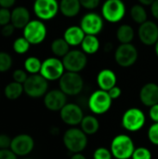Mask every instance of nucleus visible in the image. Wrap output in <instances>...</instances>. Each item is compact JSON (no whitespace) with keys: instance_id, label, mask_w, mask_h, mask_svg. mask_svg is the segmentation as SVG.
<instances>
[{"instance_id":"f257e3e1","label":"nucleus","mask_w":158,"mask_h":159,"mask_svg":"<svg viewBox=\"0 0 158 159\" xmlns=\"http://www.w3.org/2000/svg\"><path fill=\"white\" fill-rule=\"evenodd\" d=\"M62 142L69 152L82 153L88 145V135L81 129L71 127L64 132Z\"/></svg>"},{"instance_id":"f03ea898","label":"nucleus","mask_w":158,"mask_h":159,"mask_svg":"<svg viewBox=\"0 0 158 159\" xmlns=\"http://www.w3.org/2000/svg\"><path fill=\"white\" fill-rule=\"evenodd\" d=\"M110 150L115 159H129L135 150V144L129 135L118 134L113 138Z\"/></svg>"},{"instance_id":"7ed1b4c3","label":"nucleus","mask_w":158,"mask_h":159,"mask_svg":"<svg viewBox=\"0 0 158 159\" xmlns=\"http://www.w3.org/2000/svg\"><path fill=\"white\" fill-rule=\"evenodd\" d=\"M59 87L67 96H76L84 89V79L79 73L66 71L59 79Z\"/></svg>"},{"instance_id":"20e7f679","label":"nucleus","mask_w":158,"mask_h":159,"mask_svg":"<svg viewBox=\"0 0 158 159\" xmlns=\"http://www.w3.org/2000/svg\"><path fill=\"white\" fill-rule=\"evenodd\" d=\"M146 123V116L142 110L137 107H131L125 111L122 116V127L129 132L141 130Z\"/></svg>"},{"instance_id":"39448f33","label":"nucleus","mask_w":158,"mask_h":159,"mask_svg":"<svg viewBox=\"0 0 158 159\" xmlns=\"http://www.w3.org/2000/svg\"><path fill=\"white\" fill-rule=\"evenodd\" d=\"M101 12L104 20L116 23L124 19L127 13V7L122 0H106L102 4Z\"/></svg>"},{"instance_id":"423d86ee","label":"nucleus","mask_w":158,"mask_h":159,"mask_svg":"<svg viewBox=\"0 0 158 159\" xmlns=\"http://www.w3.org/2000/svg\"><path fill=\"white\" fill-rule=\"evenodd\" d=\"M24 93L31 98H41L48 91V81L40 74L31 75L23 84Z\"/></svg>"},{"instance_id":"0eeeda50","label":"nucleus","mask_w":158,"mask_h":159,"mask_svg":"<svg viewBox=\"0 0 158 159\" xmlns=\"http://www.w3.org/2000/svg\"><path fill=\"white\" fill-rule=\"evenodd\" d=\"M113 103V100L110 97L108 91L102 89H97L91 93L88 98V105L89 110L94 115H103L107 113Z\"/></svg>"},{"instance_id":"6e6552de","label":"nucleus","mask_w":158,"mask_h":159,"mask_svg":"<svg viewBox=\"0 0 158 159\" xmlns=\"http://www.w3.org/2000/svg\"><path fill=\"white\" fill-rule=\"evenodd\" d=\"M139 52L137 48L132 44H120L115 51V62L123 68H129L134 65L138 60Z\"/></svg>"},{"instance_id":"1a4fd4ad","label":"nucleus","mask_w":158,"mask_h":159,"mask_svg":"<svg viewBox=\"0 0 158 159\" xmlns=\"http://www.w3.org/2000/svg\"><path fill=\"white\" fill-rule=\"evenodd\" d=\"M65 72L62 60L58 57H49L42 61L39 74L47 81H56L59 80Z\"/></svg>"},{"instance_id":"9d476101","label":"nucleus","mask_w":158,"mask_h":159,"mask_svg":"<svg viewBox=\"0 0 158 159\" xmlns=\"http://www.w3.org/2000/svg\"><path fill=\"white\" fill-rule=\"evenodd\" d=\"M47 30L41 20H31L23 28V36L31 45H39L47 37Z\"/></svg>"},{"instance_id":"9b49d317","label":"nucleus","mask_w":158,"mask_h":159,"mask_svg":"<svg viewBox=\"0 0 158 159\" xmlns=\"http://www.w3.org/2000/svg\"><path fill=\"white\" fill-rule=\"evenodd\" d=\"M61 60L67 72L80 73L88 64L87 54L82 49H72Z\"/></svg>"},{"instance_id":"f8f14e48","label":"nucleus","mask_w":158,"mask_h":159,"mask_svg":"<svg viewBox=\"0 0 158 159\" xmlns=\"http://www.w3.org/2000/svg\"><path fill=\"white\" fill-rule=\"evenodd\" d=\"M33 7L38 20H50L59 13L60 2L58 0H34Z\"/></svg>"},{"instance_id":"ddd939ff","label":"nucleus","mask_w":158,"mask_h":159,"mask_svg":"<svg viewBox=\"0 0 158 159\" xmlns=\"http://www.w3.org/2000/svg\"><path fill=\"white\" fill-rule=\"evenodd\" d=\"M79 25L86 34L98 35L103 30L104 19L102 18V14L89 11L81 18Z\"/></svg>"},{"instance_id":"4468645a","label":"nucleus","mask_w":158,"mask_h":159,"mask_svg":"<svg viewBox=\"0 0 158 159\" xmlns=\"http://www.w3.org/2000/svg\"><path fill=\"white\" fill-rule=\"evenodd\" d=\"M60 116L62 122L70 127H76L80 125L84 116L82 108L73 102H67L60 111Z\"/></svg>"},{"instance_id":"2eb2a0df","label":"nucleus","mask_w":158,"mask_h":159,"mask_svg":"<svg viewBox=\"0 0 158 159\" xmlns=\"http://www.w3.org/2000/svg\"><path fill=\"white\" fill-rule=\"evenodd\" d=\"M34 148V141L28 134H19L12 138L10 150L17 157H26Z\"/></svg>"},{"instance_id":"dca6fc26","label":"nucleus","mask_w":158,"mask_h":159,"mask_svg":"<svg viewBox=\"0 0 158 159\" xmlns=\"http://www.w3.org/2000/svg\"><path fill=\"white\" fill-rule=\"evenodd\" d=\"M138 37L145 46H155L158 41V25L153 20H146L140 24L138 29Z\"/></svg>"},{"instance_id":"f3484780","label":"nucleus","mask_w":158,"mask_h":159,"mask_svg":"<svg viewBox=\"0 0 158 159\" xmlns=\"http://www.w3.org/2000/svg\"><path fill=\"white\" fill-rule=\"evenodd\" d=\"M67 103V95L59 89H51L44 96V104L46 108L52 112H60Z\"/></svg>"},{"instance_id":"a211bd4d","label":"nucleus","mask_w":158,"mask_h":159,"mask_svg":"<svg viewBox=\"0 0 158 159\" xmlns=\"http://www.w3.org/2000/svg\"><path fill=\"white\" fill-rule=\"evenodd\" d=\"M139 98L141 102L151 107L158 103V85L154 82H149L144 84L139 93Z\"/></svg>"},{"instance_id":"6ab92c4d","label":"nucleus","mask_w":158,"mask_h":159,"mask_svg":"<svg viewBox=\"0 0 158 159\" xmlns=\"http://www.w3.org/2000/svg\"><path fill=\"white\" fill-rule=\"evenodd\" d=\"M96 81L100 89L108 91L109 89L116 86L117 76L113 70L105 68L98 73Z\"/></svg>"},{"instance_id":"aec40b11","label":"nucleus","mask_w":158,"mask_h":159,"mask_svg":"<svg viewBox=\"0 0 158 159\" xmlns=\"http://www.w3.org/2000/svg\"><path fill=\"white\" fill-rule=\"evenodd\" d=\"M86 36L85 32L82 30L80 25H72L65 29L63 33V38L69 44L70 47L81 46Z\"/></svg>"},{"instance_id":"412c9836","label":"nucleus","mask_w":158,"mask_h":159,"mask_svg":"<svg viewBox=\"0 0 158 159\" xmlns=\"http://www.w3.org/2000/svg\"><path fill=\"white\" fill-rule=\"evenodd\" d=\"M30 20V12L25 7L20 6L11 11V23L16 29H23Z\"/></svg>"},{"instance_id":"4be33fe9","label":"nucleus","mask_w":158,"mask_h":159,"mask_svg":"<svg viewBox=\"0 0 158 159\" xmlns=\"http://www.w3.org/2000/svg\"><path fill=\"white\" fill-rule=\"evenodd\" d=\"M81 7L82 6L79 0H61L60 2V11L66 18L77 16Z\"/></svg>"},{"instance_id":"5701e85b","label":"nucleus","mask_w":158,"mask_h":159,"mask_svg":"<svg viewBox=\"0 0 158 159\" xmlns=\"http://www.w3.org/2000/svg\"><path fill=\"white\" fill-rule=\"evenodd\" d=\"M101 47V42L97 35L92 34H86L82 44H81V49L87 54V55H94L96 54Z\"/></svg>"},{"instance_id":"b1692460","label":"nucleus","mask_w":158,"mask_h":159,"mask_svg":"<svg viewBox=\"0 0 158 159\" xmlns=\"http://www.w3.org/2000/svg\"><path fill=\"white\" fill-rule=\"evenodd\" d=\"M80 129L87 135H94L99 131L100 122L95 116H85L80 123Z\"/></svg>"},{"instance_id":"393cba45","label":"nucleus","mask_w":158,"mask_h":159,"mask_svg":"<svg viewBox=\"0 0 158 159\" xmlns=\"http://www.w3.org/2000/svg\"><path fill=\"white\" fill-rule=\"evenodd\" d=\"M115 35L120 44H129L133 41L135 37V31L131 25L124 23L117 28Z\"/></svg>"},{"instance_id":"a878e982","label":"nucleus","mask_w":158,"mask_h":159,"mask_svg":"<svg viewBox=\"0 0 158 159\" xmlns=\"http://www.w3.org/2000/svg\"><path fill=\"white\" fill-rule=\"evenodd\" d=\"M50 49L55 57L61 59L71 50L69 44L65 41L63 37L54 39L50 45Z\"/></svg>"},{"instance_id":"bb28decb","label":"nucleus","mask_w":158,"mask_h":159,"mask_svg":"<svg viewBox=\"0 0 158 159\" xmlns=\"http://www.w3.org/2000/svg\"><path fill=\"white\" fill-rule=\"evenodd\" d=\"M23 92H24L23 85L15 81L8 83L5 87V89H4L5 96L7 97V99L10 101H15L19 99L22 95Z\"/></svg>"},{"instance_id":"cd10ccee","label":"nucleus","mask_w":158,"mask_h":159,"mask_svg":"<svg viewBox=\"0 0 158 159\" xmlns=\"http://www.w3.org/2000/svg\"><path fill=\"white\" fill-rule=\"evenodd\" d=\"M130 17L132 20L138 24H142L148 20V14L147 11L144 7V6L141 4H135L130 7L129 10Z\"/></svg>"},{"instance_id":"c85d7f7f","label":"nucleus","mask_w":158,"mask_h":159,"mask_svg":"<svg viewBox=\"0 0 158 159\" xmlns=\"http://www.w3.org/2000/svg\"><path fill=\"white\" fill-rule=\"evenodd\" d=\"M24 66V70L30 74V75H35V74H39L41 67H42V61H40L39 58L34 57V56H31L28 57L23 63Z\"/></svg>"},{"instance_id":"c756f323","label":"nucleus","mask_w":158,"mask_h":159,"mask_svg":"<svg viewBox=\"0 0 158 159\" xmlns=\"http://www.w3.org/2000/svg\"><path fill=\"white\" fill-rule=\"evenodd\" d=\"M30 42L24 37H18L17 39H15V41L13 42V50L17 53V54H25L29 49H30Z\"/></svg>"},{"instance_id":"7c9ffc66","label":"nucleus","mask_w":158,"mask_h":159,"mask_svg":"<svg viewBox=\"0 0 158 159\" xmlns=\"http://www.w3.org/2000/svg\"><path fill=\"white\" fill-rule=\"evenodd\" d=\"M11 56L5 51H0V73L7 72L12 66Z\"/></svg>"},{"instance_id":"2f4dec72","label":"nucleus","mask_w":158,"mask_h":159,"mask_svg":"<svg viewBox=\"0 0 158 159\" xmlns=\"http://www.w3.org/2000/svg\"><path fill=\"white\" fill-rule=\"evenodd\" d=\"M131 159H152V153L146 147L135 148Z\"/></svg>"},{"instance_id":"473e14b6","label":"nucleus","mask_w":158,"mask_h":159,"mask_svg":"<svg viewBox=\"0 0 158 159\" xmlns=\"http://www.w3.org/2000/svg\"><path fill=\"white\" fill-rule=\"evenodd\" d=\"M147 138L151 143L158 146V123H154L150 126L147 131Z\"/></svg>"},{"instance_id":"72a5a7b5","label":"nucleus","mask_w":158,"mask_h":159,"mask_svg":"<svg viewBox=\"0 0 158 159\" xmlns=\"http://www.w3.org/2000/svg\"><path fill=\"white\" fill-rule=\"evenodd\" d=\"M113 155L110 149L105 147H99L93 153V159H112Z\"/></svg>"},{"instance_id":"f704fd0d","label":"nucleus","mask_w":158,"mask_h":159,"mask_svg":"<svg viewBox=\"0 0 158 159\" xmlns=\"http://www.w3.org/2000/svg\"><path fill=\"white\" fill-rule=\"evenodd\" d=\"M28 73L25 71V70H22V69H17L13 72V75H12V77H13V81L15 82H18L20 84H24V82L27 80L28 78Z\"/></svg>"},{"instance_id":"c9c22d12","label":"nucleus","mask_w":158,"mask_h":159,"mask_svg":"<svg viewBox=\"0 0 158 159\" xmlns=\"http://www.w3.org/2000/svg\"><path fill=\"white\" fill-rule=\"evenodd\" d=\"M11 22V11L9 8L0 7V26H4Z\"/></svg>"},{"instance_id":"e433bc0d","label":"nucleus","mask_w":158,"mask_h":159,"mask_svg":"<svg viewBox=\"0 0 158 159\" xmlns=\"http://www.w3.org/2000/svg\"><path fill=\"white\" fill-rule=\"evenodd\" d=\"M82 7L88 10H93L97 8L101 3V0H79Z\"/></svg>"},{"instance_id":"4c0bfd02","label":"nucleus","mask_w":158,"mask_h":159,"mask_svg":"<svg viewBox=\"0 0 158 159\" xmlns=\"http://www.w3.org/2000/svg\"><path fill=\"white\" fill-rule=\"evenodd\" d=\"M15 29L16 28L14 27V25L10 22L8 24H6L4 26H1L0 33H1L2 36H4V37H10L14 34Z\"/></svg>"},{"instance_id":"58836bf2","label":"nucleus","mask_w":158,"mask_h":159,"mask_svg":"<svg viewBox=\"0 0 158 159\" xmlns=\"http://www.w3.org/2000/svg\"><path fill=\"white\" fill-rule=\"evenodd\" d=\"M12 139L7 134H0V149H9Z\"/></svg>"},{"instance_id":"ea45409f","label":"nucleus","mask_w":158,"mask_h":159,"mask_svg":"<svg viewBox=\"0 0 158 159\" xmlns=\"http://www.w3.org/2000/svg\"><path fill=\"white\" fill-rule=\"evenodd\" d=\"M0 159H17V156L10 149H0Z\"/></svg>"},{"instance_id":"a19ab883","label":"nucleus","mask_w":158,"mask_h":159,"mask_svg":"<svg viewBox=\"0 0 158 159\" xmlns=\"http://www.w3.org/2000/svg\"><path fill=\"white\" fill-rule=\"evenodd\" d=\"M149 116L154 123H158V103L149 107Z\"/></svg>"},{"instance_id":"79ce46f5","label":"nucleus","mask_w":158,"mask_h":159,"mask_svg":"<svg viewBox=\"0 0 158 159\" xmlns=\"http://www.w3.org/2000/svg\"><path fill=\"white\" fill-rule=\"evenodd\" d=\"M108 93L110 95V97L112 98V100H116L118 99L121 94H122V89L118 87V86H115L114 88H112L111 89L108 90Z\"/></svg>"},{"instance_id":"37998d69","label":"nucleus","mask_w":158,"mask_h":159,"mask_svg":"<svg viewBox=\"0 0 158 159\" xmlns=\"http://www.w3.org/2000/svg\"><path fill=\"white\" fill-rule=\"evenodd\" d=\"M151 13L155 19L158 20V0H155L151 5Z\"/></svg>"},{"instance_id":"c03bdc74","label":"nucleus","mask_w":158,"mask_h":159,"mask_svg":"<svg viewBox=\"0 0 158 159\" xmlns=\"http://www.w3.org/2000/svg\"><path fill=\"white\" fill-rule=\"evenodd\" d=\"M15 2H16V0H0V7L9 8L12 6H14Z\"/></svg>"},{"instance_id":"a18cd8bd","label":"nucleus","mask_w":158,"mask_h":159,"mask_svg":"<svg viewBox=\"0 0 158 159\" xmlns=\"http://www.w3.org/2000/svg\"><path fill=\"white\" fill-rule=\"evenodd\" d=\"M155 0H138L139 4L144 6V7H151V5L154 3Z\"/></svg>"},{"instance_id":"49530a36","label":"nucleus","mask_w":158,"mask_h":159,"mask_svg":"<svg viewBox=\"0 0 158 159\" xmlns=\"http://www.w3.org/2000/svg\"><path fill=\"white\" fill-rule=\"evenodd\" d=\"M70 159H87V157L81 154V153H75V154H73L72 157H70Z\"/></svg>"},{"instance_id":"de8ad7c7","label":"nucleus","mask_w":158,"mask_h":159,"mask_svg":"<svg viewBox=\"0 0 158 159\" xmlns=\"http://www.w3.org/2000/svg\"><path fill=\"white\" fill-rule=\"evenodd\" d=\"M155 51H156V56H157L158 58V41L155 45Z\"/></svg>"},{"instance_id":"09e8293b","label":"nucleus","mask_w":158,"mask_h":159,"mask_svg":"<svg viewBox=\"0 0 158 159\" xmlns=\"http://www.w3.org/2000/svg\"><path fill=\"white\" fill-rule=\"evenodd\" d=\"M23 159H32V158H23Z\"/></svg>"},{"instance_id":"8fccbe9b","label":"nucleus","mask_w":158,"mask_h":159,"mask_svg":"<svg viewBox=\"0 0 158 159\" xmlns=\"http://www.w3.org/2000/svg\"><path fill=\"white\" fill-rule=\"evenodd\" d=\"M0 28H1V26H0Z\"/></svg>"},{"instance_id":"3c124183","label":"nucleus","mask_w":158,"mask_h":159,"mask_svg":"<svg viewBox=\"0 0 158 159\" xmlns=\"http://www.w3.org/2000/svg\"></svg>"}]
</instances>
